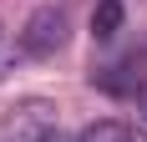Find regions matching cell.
<instances>
[{
	"instance_id": "cell-5",
	"label": "cell",
	"mask_w": 147,
	"mask_h": 142,
	"mask_svg": "<svg viewBox=\"0 0 147 142\" xmlns=\"http://www.w3.org/2000/svg\"><path fill=\"white\" fill-rule=\"evenodd\" d=\"M15 61H20V56H15V51H5V46H0V81H5V76H10V71H15Z\"/></svg>"
},
{
	"instance_id": "cell-4",
	"label": "cell",
	"mask_w": 147,
	"mask_h": 142,
	"mask_svg": "<svg viewBox=\"0 0 147 142\" xmlns=\"http://www.w3.org/2000/svg\"><path fill=\"white\" fill-rule=\"evenodd\" d=\"M122 30V0H96V10H91V36L96 41H112Z\"/></svg>"
},
{
	"instance_id": "cell-6",
	"label": "cell",
	"mask_w": 147,
	"mask_h": 142,
	"mask_svg": "<svg viewBox=\"0 0 147 142\" xmlns=\"http://www.w3.org/2000/svg\"><path fill=\"white\" fill-rule=\"evenodd\" d=\"M41 142H71V137H66V132H61V127H56V132H46V137H41Z\"/></svg>"
},
{
	"instance_id": "cell-2",
	"label": "cell",
	"mask_w": 147,
	"mask_h": 142,
	"mask_svg": "<svg viewBox=\"0 0 147 142\" xmlns=\"http://www.w3.org/2000/svg\"><path fill=\"white\" fill-rule=\"evenodd\" d=\"M5 127H10L15 142H41L46 132H56V107H51L46 97H26V101H15V107H10Z\"/></svg>"
},
{
	"instance_id": "cell-7",
	"label": "cell",
	"mask_w": 147,
	"mask_h": 142,
	"mask_svg": "<svg viewBox=\"0 0 147 142\" xmlns=\"http://www.w3.org/2000/svg\"><path fill=\"white\" fill-rule=\"evenodd\" d=\"M137 107H142V122H147V91H142V101H137Z\"/></svg>"
},
{
	"instance_id": "cell-1",
	"label": "cell",
	"mask_w": 147,
	"mask_h": 142,
	"mask_svg": "<svg viewBox=\"0 0 147 142\" xmlns=\"http://www.w3.org/2000/svg\"><path fill=\"white\" fill-rule=\"evenodd\" d=\"M66 10L61 5H36L20 26V56H56L66 46Z\"/></svg>"
},
{
	"instance_id": "cell-3",
	"label": "cell",
	"mask_w": 147,
	"mask_h": 142,
	"mask_svg": "<svg viewBox=\"0 0 147 142\" xmlns=\"http://www.w3.org/2000/svg\"><path fill=\"white\" fill-rule=\"evenodd\" d=\"M76 142H132V127L117 122V117H96V122L81 127V137H76Z\"/></svg>"
}]
</instances>
